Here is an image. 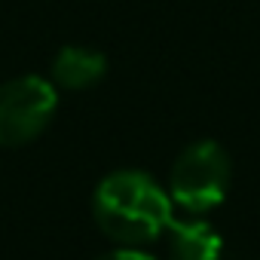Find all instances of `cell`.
I'll return each mask as SVG.
<instances>
[{
	"label": "cell",
	"instance_id": "obj_1",
	"mask_svg": "<svg viewBox=\"0 0 260 260\" xmlns=\"http://www.w3.org/2000/svg\"><path fill=\"white\" fill-rule=\"evenodd\" d=\"M95 223L116 245H147L159 239L172 220V196L147 172H110L92 196Z\"/></svg>",
	"mask_w": 260,
	"mask_h": 260
},
{
	"label": "cell",
	"instance_id": "obj_2",
	"mask_svg": "<svg viewBox=\"0 0 260 260\" xmlns=\"http://www.w3.org/2000/svg\"><path fill=\"white\" fill-rule=\"evenodd\" d=\"M230 181H233L230 153L217 141L202 138V141L187 144L178 153V159L172 162V172H169V196L184 211L205 214V211L217 208L226 199Z\"/></svg>",
	"mask_w": 260,
	"mask_h": 260
},
{
	"label": "cell",
	"instance_id": "obj_3",
	"mask_svg": "<svg viewBox=\"0 0 260 260\" xmlns=\"http://www.w3.org/2000/svg\"><path fill=\"white\" fill-rule=\"evenodd\" d=\"M58 107L52 80L25 74L0 86V147H22L43 135Z\"/></svg>",
	"mask_w": 260,
	"mask_h": 260
},
{
	"label": "cell",
	"instance_id": "obj_4",
	"mask_svg": "<svg viewBox=\"0 0 260 260\" xmlns=\"http://www.w3.org/2000/svg\"><path fill=\"white\" fill-rule=\"evenodd\" d=\"M107 74V58L104 52L92 49V46H61L52 58V74L49 80L55 83V89H71V92H83L92 89L95 83H101Z\"/></svg>",
	"mask_w": 260,
	"mask_h": 260
},
{
	"label": "cell",
	"instance_id": "obj_5",
	"mask_svg": "<svg viewBox=\"0 0 260 260\" xmlns=\"http://www.w3.org/2000/svg\"><path fill=\"white\" fill-rule=\"evenodd\" d=\"M169 260H223V236L205 220H169Z\"/></svg>",
	"mask_w": 260,
	"mask_h": 260
},
{
	"label": "cell",
	"instance_id": "obj_6",
	"mask_svg": "<svg viewBox=\"0 0 260 260\" xmlns=\"http://www.w3.org/2000/svg\"><path fill=\"white\" fill-rule=\"evenodd\" d=\"M95 260H156V257H150L147 251H138V248H132V245H119V248H113V251L95 257Z\"/></svg>",
	"mask_w": 260,
	"mask_h": 260
}]
</instances>
